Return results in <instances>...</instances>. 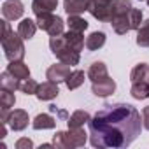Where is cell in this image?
<instances>
[{
  "label": "cell",
  "mask_w": 149,
  "mask_h": 149,
  "mask_svg": "<svg viewBox=\"0 0 149 149\" xmlns=\"http://www.w3.org/2000/svg\"><path fill=\"white\" fill-rule=\"evenodd\" d=\"M88 126L90 144L98 149L128 147L144 128L139 111L130 104H105Z\"/></svg>",
  "instance_id": "1"
},
{
  "label": "cell",
  "mask_w": 149,
  "mask_h": 149,
  "mask_svg": "<svg viewBox=\"0 0 149 149\" xmlns=\"http://www.w3.org/2000/svg\"><path fill=\"white\" fill-rule=\"evenodd\" d=\"M72 70H70V65H67V63H54V65H51L47 70H46V77L49 79V81H53V83H65V79H67V76L70 74Z\"/></svg>",
  "instance_id": "8"
},
{
  "label": "cell",
  "mask_w": 149,
  "mask_h": 149,
  "mask_svg": "<svg viewBox=\"0 0 149 149\" xmlns=\"http://www.w3.org/2000/svg\"><path fill=\"white\" fill-rule=\"evenodd\" d=\"M105 44V33L104 32H93L86 37V47L90 51H98Z\"/></svg>",
  "instance_id": "25"
},
{
  "label": "cell",
  "mask_w": 149,
  "mask_h": 149,
  "mask_svg": "<svg viewBox=\"0 0 149 149\" xmlns=\"http://www.w3.org/2000/svg\"><path fill=\"white\" fill-rule=\"evenodd\" d=\"M88 77L91 83H98V81H104L109 77V72H107V65L104 61H95L90 65L88 68Z\"/></svg>",
  "instance_id": "12"
},
{
  "label": "cell",
  "mask_w": 149,
  "mask_h": 149,
  "mask_svg": "<svg viewBox=\"0 0 149 149\" xmlns=\"http://www.w3.org/2000/svg\"><path fill=\"white\" fill-rule=\"evenodd\" d=\"M67 25H68V30L81 32V33L88 28V21L84 18H81V14H70L67 19Z\"/></svg>",
  "instance_id": "26"
},
{
  "label": "cell",
  "mask_w": 149,
  "mask_h": 149,
  "mask_svg": "<svg viewBox=\"0 0 149 149\" xmlns=\"http://www.w3.org/2000/svg\"><path fill=\"white\" fill-rule=\"evenodd\" d=\"M58 93H60V90H58V83H53V81L47 79L46 83L39 84V90H37L35 97H37L40 102H46V100H53V98H56Z\"/></svg>",
  "instance_id": "10"
},
{
  "label": "cell",
  "mask_w": 149,
  "mask_h": 149,
  "mask_svg": "<svg viewBox=\"0 0 149 149\" xmlns=\"http://www.w3.org/2000/svg\"><path fill=\"white\" fill-rule=\"evenodd\" d=\"M137 46L149 47V19L142 21V25L137 30Z\"/></svg>",
  "instance_id": "27"
},
{
  "label": "cell",
  "mask_w": 149,
  "mask_h": 149,
  "mask_svg": "<svg viewBox=\"0 0 149 149\" xmlns=\"http://www.w3.org/2000/svg\"><path fill=\"white\" fill-rule=\"evenodd\" d=\"M25 95H35L37 90H39V83L33 81V79H26L25 83H21V88H19Z\"/></svg>",
  "instance_id": "30"
},
{
  "label": "cell",
  "mask_w": 149,
  "mask_h": 149,
  "mask_svg": "<svg viewBox=\"0 0 149 149\" xmlns=\"http://www.w3.org/2000/svg\"><path fill=\"white\" fill-rule=\"evenodd\" d=\"M7 70L13 74L14 77H18L19 81L30 79V68H28V65L23 63V60H19V61H9Z\"/></svg>",
  "instance_id": "15"
},
{
  "label": "cell",
  "mask_w": 149,
  "mask_h": 149,
  "mask_svg": "<svg viewBox=\"0 0 149 149\" xmlns=\"http://www.w3.org/2000/svg\"><path fill=\"white\" fill-rule=\"evenodd\" d=\"M2 28H4V33H2V49H4V54L9 61H19L25 58V44H23V37L16 32L11 30L9 26V21L4 19L2 21Z\"/></svg>",
  "instance_id": "2"
},
{
  "label": "cell",
  "mask_w": 149,
  "mask_h": 149,
  "mask_svg": "<svg viewBox=\"0 0 149 149\" xmlns=\"http://www.w3.org/2000/svg\"><path fill=\"white\" fill-rule=\"evenodd\" d=\"M132 0H114L112 2V7H111V19L114 18H123V16H128L130 11H132ZM109 19V21H111Z\"/></svg>",
  "instance_id": "14"
},
{
  "label": "cell",
  "mask_w": 149,
  "mask_h": 149,
  "mask_svg": "<svg viewBox=\"0 0 149 149\" xmlns=\"http://www.w3.org/2000/svg\"><path fill=\"white\" fill-rule=\"evenodd\" d=\"M90 119H91V116L88 111H76L67 119V125H68V128H81L84 123H90Z\"/></svg>",
  "instance_id": "22"
},
{
  "label": "cell",
  "mask_w": 149,
  "mask_h": 149,
  "mask_svg": "<svg viewBox=\"0 0 149 149\" xmlns=\"http://www.w3.org/2000/svg\"><path fill=\"white\" fill-rule=\"evenodd\" d=\"M142 125L146 130H149V105L142 109Z\"/></svg>",
  "instance_id": "32"
},
{
  "label": "cell",
  "mask_w": 149,
  "mask_h": 149,
  "mask_svg": "<svg viewBox=\"0 0 149 149\" xmlns=\"http://www.w3.org/2000/svg\"><path fill=\"white\" fill-rule=\"evenodd\" d=\"M130 23H132V30H139V26L142 25V11L132 7L130 11Z\"/></svg>",
  "instance_id": "29"
},
{
  "label": "cell",
  "mask_w": 149,
  "mask_h": 149,
  "mask_svg": "<svg viewBox=\"0 0 149 149\" xmlns=\"http://www.w3.org/2000/svg\"><path fill=\"white\" fill-rule=\"evenodd\" d=\"M65 84H67V88L72 91V90H77L79 86H83L84 84V72L83 70H72L68 76H67V79H65Z\"/></svg>",
  "instance_id": "23"
},
{
  "label": "cell",
  "mask_w": 149,
  "mask_h": 149,
  "mask_svg": "<svg viewBox=\"0 0 149 149\" xmlns=\"http://www.w3.org/2000/svg\"><path fill=\"white\" fill-rule=\"evenodd\" d=\"M147 6H149V0H147Z\"/></svg>",
  "instance_id": "33"
},
{
  "label": "cell",
  "mask_w": 149,
  "mask_h": 149,
  "mask_svg": "<svg viewBox=\"0 0 149 149\" xmlns=\"http://www.w3.org/2000/svg\"><path fill=\"white\" fill-rule=\"evenodd\" d=\"M14 104H16L14 91H9V90H2V91H0V107L11 111V107H14Z\"/></svg>",
  "instance_id": "28"
},
{
  "label": "cell",
  "mask_w": 149,
  "mask_h": 149,
  "mask_svg": "<svg viewBox=\"0 0 149 149\" xmlns=\"http://www.w3.org/2000/svg\"><path fill=\"white\" fill-rule=\"evenodd\" d=\"M63 37H65V40H67V44H70L76 51H83V47L86 46V40H84V37H83V33L81 32H74V30H68L67 33H63Z\"/></svg>",
  "instance_id": "20"
},
{
  "label": "cell",
  "mask_w": 149,
  "mask_h": 149,
  "mask_svg": "<svg viewBox=\"0 0 149 149\" xmlns=\"http://www.w3.org/2000/svg\"><path fill=\"white\" fill-rule=\"evenodd\" d=\"M37 28H39L37 21H33V19H30V18H25V19H21V23L18 25V33H19L25 40H30V39L35 35Z\"/></svg>",
  "instance_id": "17"
},
{
  "label": "cell",
  "mask_w": 149,
  "mask_h": 149,
  "mask_svg": "<svg viewBox=\"0 0 149 149\" xmlns=\"http://www.w3.org/2000/svg\"><path fill=\"white\" fill-rule=\"evenodd\" d=\"M88 140V133L81 128H68V132H56L53 137L54 147L61 149H74V147H83Z\"/></svg>",
  "instance_id": "4"
},
{
  "label": "cell",
  "mask_w": 149,
  "mask_h": 149,
  "mask_svg": "<svg viewBox=\"0 0 149 149\" xmlns=\"http://www.w3.org/2000/svg\"><path fill=\"white\" fill-rule=\"evenodd\" d=\"M91 91H93V95H97V97H100V98H107L109 95H112V93L116 91V83H114V79L107 77V79H104V81L93 83V84H91Z\"/></svg>",
  "instance_id": "11"
},
{
  "label": "cell",
  "mask_w": 149,
  "mask_h": 149,
  "mask_svg": "<svg viewBox=\"0 0 149 149\" xmlns=\"http://www.w3.org/2000/svg\"><path fill=\"white\" fill-rule=\"evenodd\" d=\"M130 93H132V97L135 100H146V98H149V83H146V81L132 83Z\"/></svg>",
  "instance_id": "24"
},
{
  "label": "cell",
  "mask_w": 149,
  "mask_h": 149,
  "mask_svg": "<svg viewBox=\"0 0 149 149\" xmlns=\"http://www.w3.org/2000/svg\"><path fill=\"white\" fill-rule=\"evenodd\" d=\"M0 88L2 90H9V91H16L21 88V81L18 77H14L9 70L2 72V76H0Z\"/></svg>",
  "instance_id": "18"
},
{
  "label": "cell",
  "mask_w": 149,
  "mask_h": 149,
  "mask_svg": "<svg viewBox=\"0 0 149 149\" xmlns=\"http://www.w3.org/2000/svg\"><path fill=\"white\" fill-rule=\"evenodd\" d=\"M28 121H30V118H28V112H26V111H23V109H14V111H11V116H9L7 125L11 126V130L21 132V130H25V128L28 126Z\"/></svg>",
  "instance_id": "9"
},
{
  "label": "cell",
  "mask_w": 149,
  "mask_h": 149,
  "mask_svg": "<svg viewBox=\"0 0 149 149\" xmlns=\"http://www.w3.org/2000/svg\"><path fill=\"white\" fill-rule=\"evenodd\" d=\"M23 13H25V7H23L21 0H6L2 6V14H4V19H7V21L19 19L23 16Z\"/></svg>",
  "instance_id": "7"
},
{
  "label": "cell",
  "mask_w": 149,
  "mask_h": 149,
  "mask_svg": "<svg viewBox=\"0 0 149 149\" xmlns=\"http://www.w3.org/2000/svg\"><path fill=\"white\" fill-rule=\"evenodd\" d=\"M56 7H58V0H33L32 2V11L35 16L53 13Z\"/></svg>",
  "instance_id": "16"
},
{
  "label": "cell",
  "mask_w": 149,
  "mask_h": 149,
  "mask_svg": "<svg viewBox=\"0 0 149 149\" xmlns=\"http://www.w3.org/2000/svg\"><path fill=\"white\" fill-rule=\"evenodd\" d=\"M33 130H51L56 126V119L49 114H37L35 119L32 121Z\"/></svg>",
  "instance_id": "19"
},
{
  "label": "cell",
  "mask_w": 149,
  "mask_h": 149,
  "mask_svg": "<svg viewBox=\"0 0 149 149\" xmlns=\"http://www.w3.org/2000/svg\"><path fill=\"white\" fill-rule=\"evenodd\" d=\"M146 2H147V0H146Z\"/></svg>",
  "instance_id": "34"
},
{
  "label": "cell",
  "mask_w": 149,
  "mask_h": 149,
  "mask_svg": "<svg viewBox=\"0 0 149 149\" xmlns=\"http://www.w3.org/2000/svg\"><path fill=\"white\" fill-rule=\"evenodd\" d=\"M90 2L91 0H63V7L65 13L70 14H83L90 9Z\"/></svg>",
  "instance_id": "13"
},
{
  "label": "cell",
  "mask_w": 149,
  "mask_h": 149,
  "mask_svg": "<svg viewBox=\"0 0 149 149\" xmlns=\"http://www.w3.org/2000/svg\"><path fill=\"white\" fill-rule=\"evenodd\" d=\"M37 25H39L40 30H44V32H47L51 37H54V35H61V33H63L65 21H63L60 16H54L53 13H46V14L37 16Z\"/></svg>",
  "instance_id": "5"
},
{
  "label": "cell",
  "mask_w": 149,
  "mask_h": 149,
  "mask_svg": "<svg viewBox=\"0 0 149 149\" xmlns=\"http://www.w3.org/2000/svg\"><path fill=\"white\" fill-rule=\"evenodd\" d=\"M130 81L137 83V81H146L149 83V65L147 63H139L132 68L130 72Z\"/></svg>",
  "instance_id": "21"
},
{
  "label": "cell",
  "mask_w": 149,
  "mask_h": 149,
  "mask_svg": "<svg viewBox=\"0 0 149 149\" xmlns=\"http://www.w3.org/2000/svg\"><path fill=\"white\" fill-rule=\"evenodd\" d=\"M112 2H114V0H91L88 11H90V14H91L95 19L105 23V21L111 19V7H112Z\"/></svg>",
  "instance_id": "6"
},
{
  "label": "cell",
  "mask_w": 149,
  "mask_h": 149,
  "mask_svg": "<svg viewBox=\"0 0 149 149\" xmlns=\"http://www.w3.org/2000/svg\"><path fill=\"white\" fill-rule=\"evenodd\" d=\"M14 147H16V149H32V147H33V142H32L30 139H19V140L14 144Z\"/></svg>",
  "instance_id": "31"
},
{
  "label": "cell",
  "mask_w": 149,
  "mask_h": 149,
  "mask_svg": "<svg viewBox=\"0 0 149 149\" xmlns=\"http://www.w3.org/2000/svg\"><path fill=\"white\" fill-rule=\"evenodd\" d=\"M49 47L53 51V54L61 61V63H67V65H77L79 60H81V53L76 51L70 44H67L63 33L61 35H54L49 39Z\"/></svg>",
  "instance_id": "3"
}]
</instances>
